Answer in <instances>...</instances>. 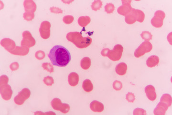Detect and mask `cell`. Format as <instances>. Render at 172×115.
<instances>
[{
	"label": "cell",
	"instance_id": "19",
	"mask_svg": "<svg viewBox=\"0 0 172 115\" xmlns=\"http://www.w3.org/2000/svg\"><path fill=\"white\" fill-rule=\"evenodd\" d=\"M159 58L157 56L152 55L148 58L146 61V64L150 68L155 67L159 64Z\"/></svg>",
	"mask_w": 172,
	"mask_h": 115
},
{
	"label": "cell",
	"instance_id": "27",
	"mask_svg": "<svg viewBox=\"0 0 172 115\" xmlns=\"http://www.w3.org/2000/svg\"><path fill=\"white\" fill-rule=\"evenodd\" d=\"M103 6V2L100 0L94 1L91 4V8L95 11H98L102 8Z\"/></svg>",
	"mask_w": 172,
	"mask_h": 115
},
{
	"label": "cell",
	"instance_id": "32",
	"mask_svg": "<svg viewBox=\"0 0 172 115\" xmlns=\"http://www.w3.org/2000/svg\"><path fill=\"white\" fill-rule=\"evenodd\" d=\"M43 81L44 84L48 86H51L54 83V80L53 78L52 77L49 76L44 77Z\"/></svg>",
	"mask_w": 172,
	"mask_h": 115
},
{
	"label": "cell",
	"instance_id": "13",
	"mask_svg": "<svg viewBox=\"0 0 172 115\" xmlns=\"http://www.w3.org/2000/svg\"><path fill=\"white\" fill-rule=\"evenodd\" d=\"M168 108L169 107L167 104L162 102H160L154 109L153 113L155 115H165Z\"/></svg>",
	"mask_w": 172,
	"mask_h": 115
},
{
	"label": "cell",
	"instance_id": "38",
	"mask_svg": "<svg viewBox=\"0 0 172 115\" xmlns=\"http://www.w3.org/2000/svg\"><path fill=\"white\" fill-rule=\"evenodd\" d=\"M50 10L51 13H56V14H62L63 13V10L58 7H51L50 8Z\"/></svg>",
	"mask_w": 172,
	"mask_h": 115
},
{
	"label": "cell",
	"instance_id": "34",
	"mask_svg": "<svg viewBox=\"0 0 172 115\" xmlns=\"http://www.w3.org/2000/svg\"><path fill=\"white\" fill-rule=\"evenodd\" d=\"M74 19V17L72 15H65L63 18V21L65 24H70L73 22Z\"/></svg>",
	"mask_w": 172,
	"mask_h": 115
},
{
	"label": "cell",
	"instance_id": "3",
	"mask_svg": "<svg viewBox=\"0 0 172 115\" xmlns=\"http://www.w3.org/2000/svg\"><path fill=\"white\" fill-rule=\"evenodd\" d=\"M9 78L6 75L0 77V93L2 99L8 101L11 99L13 95V90L10 85L8 84Z\"/></svg>",
	"mask_w": 172,
	"mask_h": 115
},
{
	"label": "cell",
	"instance_id": "26",
	"mask_svg": "<svg viewBox=\"0 0 172 115\" xmlns=\"http://www.w3.org/2000/svg\"><path fill=\"white\" fill-rule=\"evenodd\" d=\"M160 102L165 103L170 107L172 104V96L169 94H165L162 96L160 99Z\"/></svg>",
	"mask_w": 172,
	"mask_h": 115
},
{
	"label": "cell",
	"instance_id": "14",
	"mask_svg": "<svg viewBox=\"0 0 172 115\" xmlns=\"http://www.w3.org/2000/svg\"><path fill=\"white\" fill-rule=\"evenodd\" d=\"M145 93H146L147 97L151 101H154L156 99V92L154 86L152 85H149L145 88Z\"/></svg>",
	"mask_w": 172,
	"mask_h": 115
},
{
	"label": "cell",
	"instance_id": "22",
	"mask_svg": "<svg viewBox=\"0 0 172 115\" xmlns=\"http://www.w3.org/2000/svg\"><path fill=\"white\" fill-rule=\"evenodd\" d=\"M90 18L89 16H80L78 20V25L80 27H83V28L86 27L88 24L90 23Z\"/></svg>",
	"mask_w": 172,
	"mask_h": 115
},
{
	"label": "cell",
	"instance_id": "17",
	"mask_svg": "<svg viewBox=\"0 0 172 115\" xmlns=\"http://www.w3.org/2000/svg\"><path fill=\"white\" fill-rule=\"evenodd\" d=\"M90 109L94 112H102L104 110V107L102 103L94 100L90 104Z\"/></svg>",
	"mask_w": 172,
	"mask_h": 115
},
{
	"label": "cell",
	"instance_id": "2",
	"mask_svg": "<svg viewBox=\"0 0 172 115\" xmlns=\"http://www.w3.org/2000/svg\"><path fill=\"white\" fill-rule=\"evenodd\" d=\"M67 40L79 49L89 47L92 43V39L89 36L83 37L82 33L78 32H69L67 35Z\"/></svg>",
	"mask_w": 172,
	"mask_h": 115
},
{
	"label": "cell",
	"instance_id": "28",
	"mask_svg": "<svg viewBox=\"0 0 172 115\" xmlns=\"http://www.w3.org/2000/svg\"><path fill=\"white\" fill-rule=\"evenodd\" d=\"M141 36L145 41H149L152 39V35L148 31H145L142 32Z\"/></svg>",
	"mask_w": 172,
	"mask_h": 115
},
{
	"label": "cell",
	"instance_id": "30",
	"mask_svg": "<svg viewBox=\"0 0 172 115\" xmlns=\"http://www.w3.org/2000/svg\"><path fill=\"white\" fill-rule=\"evenodd\" d=\"M43 68L45 70H47V71L49 72L50 73H52L54 72V67H53V65L52 64H50V63H48V62H46V63H43L42 65Z\"/></svg>",
	"mask_w": 172,
	"mask_h": 115
},
{
	"label": "cell",
	"instance_id": "39",
	"mask_svg": "<svg viewBox=\"0 0 172 115\" xmlns=\"http://www.w3.org/2000/svg\"><path fill=\"white\" fill-rule=\"evenodd\" d=\"M19 64L17 62H15L12 63L11 65H10V68L11 69V70L14 71V70H16L18 69L19 68Z\"/></svg>",
	"mask_w": 172,
	"mask_h": 115
},
{
	"label": "cell",
	"instance_id": "12",
	"mask_svg": "<svg viewBox=\"0 0 172 115\" xmlns=\"http://www.w3.org/2000/svg\"><path fill=\"white\" fill-rule=\"evenodd\" d=\"M1 45L7 50L10 52L15 49L16 47L15 43L10 38H3L1 41Z\"/></svg>",
	"mask_w": 172,
	"mask_h": 115
},
{
	"label": "cell",
	"instance_id": "5",
	"mask_svg": "<svg viewBox=\"0 0 172 115\" xmlns=\"http://www.w3.org/2000/svg\"><path fill=\"white\" fill-rule=\"evenodd\" d=\"M124 51V47L120 44L115 45L112 50H109L108 57L111 61L116 62L121 59Z\"/></svg>",
	"mask_w": 172,
	"mask_h": 115
},
{
	"label": "cell",
	"instance_id": "7",
	"mask_svg": "<svg viewBox=\"0 0 172 115\" xmlns=\"http://www.w3.org/2000/svg\"><path fill=\"white\" fill-rule=\"evenodd\" d=\"M166 17L165 12L158 10L154 14V16L151 20V24L156 28H160L163 25V21Z\"/></svg>",
	"mask_w": 172,
	"mask_h": 115
},
{
	"label": "cell",
	"instance_id": "6",
	"mask_svg": "<svg viewBox=\"0 0 172 115\" xmlns=\"http://www.w3.org/2000/svg\"><path fill=\"white\" fill-rule=\"evenodd\" d=\"M152 49V44H151L150 42H144L135 50L134 56L135 57L138 58L144 55L146 53L150 52Z\"/></svg>",
	"mask_w": 172,
	"mask_h": 115
},
{
	"label": "cell",
	"instance_id": "33",
	"mask_svg": "<svg viewBox=\"0 0 172 115\" xmlns=\"http://www.w3.org/2000/svg\"><path fill=\"white\" fill-rule=\"evenodd\" d=\"M113 87L115 90L120 91L123 88V83L119 81H115L113 83Z\"/></svg>",
	"mask_w": 172,
	"mask_h": 115
},
{
	"label": "cell",
	"instance_id": "11",
	"mask_svg": "<svg viewBox=\"0 0 172 115\" xmlns=\"http://www.w3.org/2000/svg\"><path fill=\"white\" fill-rule=\"evenodd\" d=\"M132 1H122L123 5L118 8L117 12L120 15L126 16L131 12L132 7L131 3Z\"/></svg>",
	"mask_w": 172,
	"mask_h": 115
},
{
	"label": "cell",
	"instance_id": "16",
	"mask_svg": "<svg viewBox=\"0 0 172 115\" xmlns=\"http://www.w3.org/2000/svg\"><path fill=\"white\" fill-rule=\"evenodd\" d=\"M24 10L26 12L35 13L36 11V3L32 0H25L23 2Z\"/></svg>",
	"mask_w": 172,
	"mask_h": 115
},
{
	"label": "cell",
	"instance_id": "24",
	"mask_svg": "<svg viewBox=\"0 0 172 115\" xmlns=\"http://www.w3.org/2000/svg\"><path fill=\"white\" fill-rule=\"evenodd\" d=\"M125 21L126 23L129 25L133 24L137 21L136 16L132 10H131V12L128 15H126Z\"/></svg>",
	"mask_w": 172,
	"mask_h": 115
},
{
	"label": "cell",
	"instance_id": "40",
	"mask_svg": "<svg viewBox=\"0 0 172 115\" xmlns=\"http://www.w3.org/2000/svg\"><path fill=\"white\" fill-rule=\"evenodd\" d=\"M109 50H110V49H108V48L104 49L102 50V52H101V54L103 56L107 57L108 56V53H109Z\"/></svg>",
	"mask_w": 172,
	"mask_h": 115
},
{
	"label": "cell",
	"instance_id": "23",
	"mask_svg": "<svg viewBox=\"0 0 172 115\" xmlns=\"http://www.w3.org/2000/svg\"><path fill=\"white\" fill-rule=\"evenodd\" d=\"M82 88L86 92H90L93 89V85L90 80L86 79L83 82Z\"/></svg>",
	"mask_w": 172,
	"mask_h": 115
},
{
	"label": "cell",
	"instance_id": "10",
	"mask_svg": "<svg viewBox=\"0 0 172 115\" xmlns=\"http://www.w3.org/2000/svg\"><path fill=\"white\" fill-rule=\"evenodd\" d=\"M51 23L49 22L44 21L42 22L39 28V32L42 38L47 40L50 36Z\"/></svg>",
	"mask_w": 172,
	"mask_h": 115
},
{
	"label": "cell",
	"instance_id": "18",
	"mask_svg": "<svg viewBox=\"0 0 172 115\" xmlns=\"http://www.w3.org/2000/svg\"><path fill=\"white\" fill-rule=\"evenodd\" d=\"M69 84L71 86H76L79 82V76L77 73H71L68 76Z\"/></svg>",
	"mask_w": 172,
	"mask_h": 115
},
{
	"label": "cell",
	"instance_id": "31",
	"mask_svg": "<svg viewBox=\"0 0 172 115\" xmlns=\"http://www.w3.org/2000/svg\"><path fill=\"white\" fill-rule=\"evenodd\" d=\"M23 17L26 20L28 21H31L35 17V14L34 13H32V12H25V13L23 14Z\"/></svg>",
	"mask_w": 172,
	"mask_h": 115
},
{
	"label": "cell",
	"instance_id": "36",
	"mask_svg": "<svg viewBox=\"0 0 172 115\" xmlns=\"http://www.w3.org/2000/svg\"><path fill=\"white\" fill-rule=\"evenodd\" d=\"M133 115H146V112L145 110L142 109H135L133 111Z\"/></svg>",
	"mask_w": 172,
	"mask_h": 115
},
{
	"label": "cell",
	"instance_id": "35",
	"mask_svg": "<svg viewBox=\"0 0 172 115\" xmlns=\"http://www.w3.org/2000/svg\"><path fill=\"white\" fill-rule=\"evenodd\" d=\"M45 56V53L42 50L37 51L35 54V56L36 57V59L39 60H41L44 59Z\"/></svg>",
	"mask_w": 172,
	"mask_h": 115
},
{
	"label": "cell",
	"instance_id": "9",
	"mask_svg": "<svg viewBox=\"0 0 172 115\" xmlns=\"http://www.w3.org/2000/svg\"><path fill=\"white\" fill-rule=\"evenodd\" d=\"M31 92L28 88H23L14 98V102L18 105H22L27 99L29 98Z\"/></svg>",
	"mask_w": 172,
	"mask_h": 115
},
{
	"label": "cell",
	"instance_id": "8",
	"mask_svg": "<svg viewBox=\"0 0 172 115\" xmlns=\"http://www.w3.org/2000/svg\"><path fill=\"white\" fill-rule=\"evenodd\" d=\"M23 40L21 42V46L31 48L35 46L36 41L31 33L28 31H24L22 34Z\"/></svg>",
	"mask_w": 172,
	"mask_h": 115
},
{
	"label": "cell",
	"instance_id": "37",
	"mask_svg": "<svg viewBox=\"0 0 172 115\" xmlns=\"http://www.w3.org/2000/svg\"><path fill=\"white\" fill-rule=\"evenodd\" d=\"M126 99L129 102L133 103V102L134 101V100H135V96H134L133 93H130V92H129V93H128V94L126 95Z\"/></svg>",
	"mask_w": 172,
	"mask_h": 115
},
{
	"label": "cell",
	"instance_id": "4",
	"mask_svg": "<svg viewBox=\"0 0 172 115\" xmlns=\"http://www.w3.org/2000/svg\"><path fill=\"white\" fill-rule=\"evenodd\" d=\"M51 104L54 110L60 111L64 114L68 113L70 109L69 104L62 103L61 100L58 98L53 99L51 101Z\"/></svg>",
	"mask_w": 172,
	"mask_h": 115
},
{
	"label": "cell",
	"instance_id": "25",
	"mask_svg": "<svg viewBox=\"0 0 172 115\" xmlns=\"http://www.w3.org/2000/svg\"><path fill=\"white\" fill-rule=\"evenodd\" d=\"M80 65L82 68L84 70H88L90 68L91 65V60L90 58H83L81 61Z\"/></svg>",
	"mask_w": 172,
	"mask_h": 115
},
{
	"label": "cell",
	"instance_id": "1",
	"mask_svg": "<svg viewBox=\"0 0 172 115\" xmlns=\"http://www.w3.org/2000/svg\"><path fill=\"white\" fill-rule=\"evenodd\" d=\"M48 57L53 65L58 67H65L71 59L69 51L63 46L59 45L54 46Z\"/></svg>",
	"mask_w": 172,
	"mask_h": 115
},
{
	"label": "cell",
	"instance_id": "21",
	"mask_svg": "<svg viewBox=\"0 0 172 115\" xmlns=\"http://www.w3.org/2000/svg\"><path fill=\"white\" fill-rule=\"evenodd\" d=\"M132 10L133 13L136 16L137 21L140 23H142L144 22L145 18V15L144 12L141 10L138 9H135L132 8Z\"/></svg>",
	"mask_w": 172,
	"mask_h": 115
},
{
	"label": "cell",
	"instance_id": "20",
	"mask_svg": "<svg viewBox=\"0 0 172 115\" xmlns=\"http://www.w3.org/2000/svg\"><path fill=\"white\" fill-rule=\"evenodd\" d=\"M127 70V65L124 62L119 63L116 66L115 71L120 75H124L126 74Z\"/></svg>",
	"mask_w": 172,
	"mask_h": 115
},
{
	"label": "cell",
	"instance_id": "15",
	"mask_svg": "<svg viewBox=\"0 0 172 115\" xmlns=\"http://www.w3.org/2000/svg\"><path fill=\"white\" fill-rule=\"evenodd\" d=\"M29 52V48L24 46L18 47L16 46L15 49L10 51V53L15 55L25 56L27 55Z\"/></svg>",
	"mask_w": 172,
	"mask_h": 115
},
{
	"label": "cell",
	"instance_id": "29",
	"mask_svg": "<svg viewBox=\"0 0 172 115\" xmlns=\"http://www.w3.org/2000/svg\"><path fill=\"white\" fill-rule=\"evenodd\" d=\"M115 9V6L114 4L112 3H107L105 6V11L107 14H111L113 13V11Z\"/></svg>",
	"mask_w": 172,
	"mask_h": 115
}]
</instances>
